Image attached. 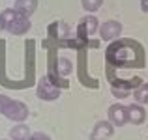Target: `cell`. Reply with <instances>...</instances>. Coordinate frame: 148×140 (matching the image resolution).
<instances>
[{
	"mask_svg": "<svg viewBox=\"0 0 148 140\" xmlns=\"http://www.w3.org/2000/svg\"><path fill=\"white\" fill-rule=\"evenodd\" d=\"M0 19H2L4 28H8V32L13 34V36H23L30 30V19L25 17V15L17 13L15 10H4L0 13Z\"/></svg>",
	"mask_w": 148,
	"mask_h": 140,
	"instance_id": "1",
	"label": "cell"
},
{
	"mask_svg": "<svg viewBox=\"0 0 148 140\" xmlns=\"http://www.w3.org/2000/svg\"><path fill=\"white\" fill-rule=\"evenodd\" d=\"M0 114H4L8 120H13V122H25L28 118V107L21 101L10 99L8 95L0 93Z\"/></svg>",
	"mask_w": 148,
	"mask_h": 140,
	"instance_id": "2",
	"label": "cell"
},
{
	"mask_svg": "<svg viewBox=\"0 0 148 140\" xmlns=\"http://www.w3.org/2000/svg\"><path fill=\"white\" fill-rule=\"evenodd\" d=\"M36 93H38V97L43 99V101H54V99H58V95H60V88L51 80V77H43V79L38 82Z\"/></svg>",
	"mask_w": 148,
	"mask_h": 140,
	"instance_id": "3",
	"label": "cell"
},
{
	"mask_svg": "<svg viewBox=\"0 0 148 140\" xmlns=\"http://www.w3.org/2000/svg\"><path fill=\"white\" fill-rule=\"evenodd\" d=\"M107 116H109V122H111L114 127H122V125H126V123L130 122V118H127V107L122 105V103L111 105Z\"/></svg>",
	"mask_w": 148,
	"mask_h": 140,
	"instance_id": "4",
	"label": "cell"
},
{
	"mask_svg": "<svg viewBox=\"0 0 148 140\" xmlns=\"http://www.w3.org/2000/svg\"><path fill=\"white\" fill-rule=\"evenodd\" d=\"M122 34V24L118 21H105L99 26V36L103 41H111Z\"/></svg>",
	"mask_w": 148,
	"mask_h": 140,
	"instance_id": "5",
	"label": "cell"
},
{
	"mask_svg": "<svg viewBox=\"0 0 148 140\" xmlns=\"http://www.w3.org/2000/svg\"><path fill=\"white\" fill-rule=\"evenodd\" d=\"M114 133V125L111 122H98L90 133V140H109Z\"/></svg>",
	"mask_w": 148,
	"mask_h": 140,
	"instance_id": "6",
	"label": "cell"
},
{
	"mask_svg": "<svg viewBox=\"0 0 148 140\" xmlns=\"http://www.w3.org/2000/svg\"><path fill=\"white\" fill-rule=\"evenodd\" d=\"M127 118H130V122L133 123V125H141V123L146 120L145 107H143V105H139V103L127 105Z\"/></svg>",
	"mask_w": 148,
	"mask_h": 140,
	"instance_id": "7",
	"label": "cell"
},
{
	"mask_svg": "<svg viewBox=\"0 0 148 140\" xmlns=\"http://www.w3.org/2000/svg\"><path fill=\"white\" fill-rule=\"evenodd\" d=\"M38 7V0H15V11L25 17H30V15L36 11Z\"/></svg>",
	"mask_w": 148,
	"mask_h": 140,
	"instance_id": "8",
	"label": "cell"
},
{
	"mask_svg": "<svg viewBox=\"0 0 148 140\" xmlns=\"http://www.w3.org/2000/svg\"><path fill=\"white\" fill-rule=\"evenodd\" d=\"M81 28H79V32H81V36H92V34L98 30V19L94 17V15H86V17L81 21Z\"/></svg>",
	"mask_w": 148,
	"mask_h": 140,
	"instance_id": "9",
	"label": "cell"
},
{
	"mask_svg": "<svg viewBox=\"0 0 148 140\" xmlns=\"http://www.w3.org/2000/svg\"><path fill=\"white\" fill-rule=\"evenodd\" d=\"M30 135L32 133H30L28 125H25V123H17L15 127L10 129V138L11 140H28Z\"/></svg>",
	"mask_w": 148,
	"mask_h": 140,
	"instance_id": "10",
	"label": "cell"
},
{
	"mask_svg": "<svg viewBox=\"0 0 148 140\" xmlns=\"http://www.w3.org/2000/svg\"><path fill=\"white\" fill-rule=\"evenodd\" d=\"M133 97L139 105H148V84H141V86L133 92Z\"/></svg>",
	"mask_w": 148,
	"mask_h": 140,
	"instance_id": "11",
	"label": "cell"
},
{
	"mask_svg": "<svg viewBox=\"0 0 148 140\" xmlns=\"http://www.w3.org/2000/svg\"><path fill=\"white\" fill-rule=\"evenodd\" d=\"M81 4H83L84 11H96V10L101 7L103 0H81Z\"/></svg>",
	"mask_w": 148,
	"mask_h": 140,
	"instance_id": "12",
	"label": "cell"
},
{
	"mask_svg": "<svg viewBox=\"0 0 148 140\" xmlns=\"http://www.w3.org/2000/svg\"><path fill=\"white\" fill-rule=\"evenodd\" d=\"M58 64L62 65L60 73H62V75H68V73H69V69H71V65H69V62H68V60H64V58H62V60L58 62Z\"/></svg>",
	"mask_w": 148,
	"mask_h": 140,
	"instance_id": "13",
	"label": "cell"
},
{
	"mask_svg": "<svg viewBox=\"0 0 148 140\" xmlns=\"http://www.w3.org/2000/svg\"><path fill=\"white\" fill-rule=\"evenodd\" d=\"M28 140H51V137L45 135V133H32Z\"/></svg>",
	"mask_w": 148,
	"mask_h": 140,
	"instance_id": "14",
	"label": "cell"
},
{
	"mask_svg": "<svg viewBox=\"0 0 148 140\" xmlns=\"http://www.w3.org/2000/svg\"><path fill=\"white\" fill-rule=\"evenodd\" d=\"M141 10L148 11V0H141Z\"/></svg>",
	"mask_w": 148,
	"mask_h": 140,
	"instance_id": "15",
	"label": "cell"
},
{
	"mask_svg": "<svg viewBox=\"0 0 148 140\" xmlns=\"http://www.w3.org/2000/svg\"><path fill=\"white\" fill-rule=\"evenodd\" d=\"M4 28V24H2V19H0V30H2Z\"/></svg>",
	"mask_w": 148,
	"mask_h": 140,
	"instance_id": "16",
	"label": "cell"
}]
</instances>
